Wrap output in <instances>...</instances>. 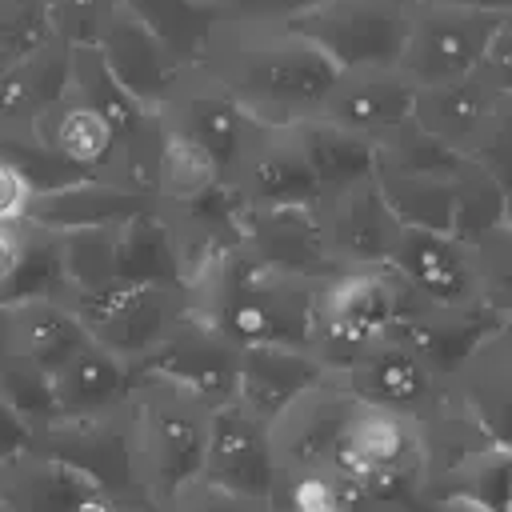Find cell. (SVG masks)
Segmentation results:
<instances>
[{
    "mask_svg": "<svg viewBox=\"0 0 512 512\" xmlns=\"http://www.w3.org/2000/svg\"><path fill=\"white\" fill-rule=\"evenodd\" d=\"M372 180L392 208V216L408 228H432L448 232L452 220V176H420V172H396V168H372Z\"/></svg>",
    "mask_w": 512,
    "mask_h": 512,
    "instance_id": "obj_36",
    "label": "cell"
},
{
    "mask_svg": "<svg viewBox=\"0 0 512 512\" xmlns=\"http://www.w3.org/2000/svg\"><path fill=\"white\" fill-rule=\"evenodd\" d=\"M288 132H292L320 196L336 192V188H344L360 176H372V168H376V144L372 140L340 128V124H332L316 112L304 116V120H292Z\"/></svg>",
    "mask_w": 512,
    "mask_h": 512,
    "instance_id": "obj_30",
    "label": "cell"
},
{
    "mask_svg": "<svg viewBox=\"0 0 512 512\" xmlns=\"http://www.w3.org/2000/svg\"><path fill=\"white\" fill-rule=\"evenodd\" d=\"M236 232H240V244L268 268H280V272L304 276V280H324L336 272V264L324 252L316 204L240 208Z\"/></svg>",
    "mask_w": 512,
    "mask_h": 512,
    "instance_id": "obj_17",
    "label": "cell"
},
{
    "mask_svg": "<svg viewBox=\"0 0 512 512\" xmlns=\"http://www.w3.org/2000/svg\"><path fill=\"white\" fill-rule=\"evenodd\" d=\"M224 188L240 208L264 204H320V188L288 132V124L248 120L232 160L224 164Z\"/></svg>",
    "mask_w": 512,
    "mask_h": 512,
    "instance_id": "obj_11",
    "label": "cell"
},
{
    "mask_svg": "<svg viewBox=\"0 0 512 512\" xmlns=\"http://www.w3.org/2000/svg\"><path fill=\"white\" fill-rule=\"evenodd\" d=\"M408 4H472V8H504V12H512V0H408Z\"/></svg>",
    "mask_w": 512,
    "mask_h": 512,
    "instance_id": "obj_49",
    "label": "cell"
},
{
    "mask_svg": "<svg viewBox=\"0 0 512 512\" xmlns=\"http://www.w3.org/2000/svg\"><path fill=\"white\" fill-rule=\"evenodd\" d=\"M24 448H28V428L0 404V460L12 452H24Z\"/></svg>",
    "mask_w": 512,
    "mask_h": 512,
    "instance_id": "obj_48",
    "label": "cell"
},
{
    "mask_svg": "<svg viewBox=\"0 0 512 512\" xmlns=\"http://www.w3.org/2000/svg\"><path fill=\"white\" fill-rule=\"evenodd\" d=\"M120 0H48L52 32L68 44H96Z\"/></svg>",
    "mask_w": 512,
    "mask_h": 512,
    "instance_id": "obj_42",
    "label": "cell"
},
{
    "mask_svg": "<svg viewBox=\"0 0 512 512\" xmlns=\"http://www.w3.org/2000/svg\"><path fill=\"white\" fill-rule=\"evenodd\" d=\"M332 468L360 480V488L372 496L376 508H404L424 488L420 424L400 412L356 400L340 448L332 456Z\"/></svg>",
    "mask_w": 512,
    "mask_h": 512,
    "instance_id": "obj_6",
    "label": "cell"
},
{
    "mask_svg": "<svg viewBox=\"0 0 512 512\" xmlns=\"http://www.w3.org/2000/svg\"><path fill=\"white\" fill-rule=\"evenodd\" d=\"M512 324V312L476 304V308H432V304H416L392 332V340L408 344L416 356L428 360L432 372L448 376L488 332Z\"/></svg>",
    "mask_w": 512,
    "mask_h": 512,
    "instance_id": "obj_23",
    "label": "cell"
},
{
    "mask_svg": "<svg viewBox=\"0 0 512 512\" xmlns=\"http://www.w3.org/2000/svg\"><path fill=\"white\" fill-rule=\"evenodd\" d=\"M28 296H56V300H64L56 232H44V228H32V224H24V252H20V264H16L12 280L4 284L0 300H28Z\"/></svg>",
    "mask_w": 512,
    "mask_h": 512,
    "instance_id": "obj_40",
    "label": "cell"
},
{
    "mask_svg": "<svg viewBox=\"0 0 512 512\" xmlns=\"http://www.w3.org/2000/svg\"><path fill=\"white\" fill-rule=\"evenodd\" d=\"M68 40L52 36L0 72V128L36 124L68 92Z\"/></svg>",
    "mask_w": 512,
    "mask_h": 512,
    "instance_id": "obj_29",
    "label": "cell"
},
{
    "mask_svg": "<svg viewBox=\"0 0 512 512\" xmlns=\"http://www.w3.org/2000/svg\"><path fill=\"white\" fill-rule=\"evenodd\" d=\"M68 88H72L84 104H92V108L116 128L120 140L136 136V132L152 120V112L112 76V68L104 64V56H100L96 44H72V48H68Z\"/></svg>",
    "mask_w": 512,
    "mask_h": 512,
    "instance_id": "obj_32",
    "label": "cell"
},
{
    "mask_svg": "<svg viewBox=\"0 0 512 512\" xmlns=\"http://www.w3.org/2000/svg\"><path fill=\"white\" fill-rule=\"evenodd\" d=\"M196 68L264 124L312 116L336 80V64L316 44L288 32L284 24L248 20H224Z\"/></svg>",
    "mask_w": 512,
    "mask_h": 512,
    "instance_id": "obj_1",
    "label": "cell"
},
{
    "mask_svg": "<svg viewBox=\"0 0 512 512\" xmlns=\"http://www.w3.org/2000/svg\"><path fill=\"white\" fill-rule=\"evenodd\" d=\"M160 116L168 124H176L180 132H188L192 140H200L220 164L232 160L244 128H248V112L200 68H184V76L176 80L172 96L160 104Z\"/></svg>",
    "mask_w": 512,
    "mask_h": 512,
    "instance_id": "obj_24",
    "label": "cell"
},
{
    "mask_svg": "<svg viewBox=\"0 0 512 512\" xmlns=\"http://www.w3.org/2000/svg\"><path fill=\"white\" fill-rule=\"evenodd\" d=\"M316 380H324V368L308 348H288V344L240 348L236 404L268 424L292 396H300Z\"/></svg>",
    "mask_w": 512,
    "mask_h": 512,
    "instance_id": "obj_25",
    "label": "cell"
},
{
    "mask_svg": "<svg viewBox=\"0 0 512 512\" xmlns=\"http://www.w3.org/2000/svg\"><path fill=\"white\" fill-rule=\"evenodd\" d=\"M412 96H416V88L408 84V76L396 64L392 68H352V72H336L316 116L380 144L392 128L412 120Z\"/></svg>",
    "mask_w": 512,
    "mask_h": 512,
    "instance_id": "obj_20",
    "label": "cell"
},
{
    "mask_svg": "<svg viewBox=\"0 0 512 512\" xmlns=\"http://www.w3.org/2000/svg\"><path fill=\"white\" fill-rule=\"evenodd\" d=\"M136 384V364L120 360L116 352L84 340L68 352L64 364L52 368V400L56 416H96L116 408Z\"/></svg>",
    "mask_w": 512,
    "mask_h": 512,
    "instance_id": "obj_27",
    "label": "cell"
},
{
    "mask_svg": "<svg viewBox=\"0 0 512 512\" xmlns=\"http://www.w3.org/2000/svg\"><path fill=\"white\" fill-rule=\"evenodd\" d=\"M420 304V296L388 268H336L316 284L308 352L320 360L324 376L344 372L376 344L392 340L396 324Z\"/></svg>",
    "mask_w": 512,
    "mask_h": 512,
    "instance_id": "obj_4",
    "label": "cell"
},
{
    "mask_svg": "<svg viewBox=\"0 0 512 512\" xmlns=\"http://www.w3.org/2000/svg\"><path fill=\"white\" fill-rule=\"evenodd\" d=\"M0 404L28 428V436L36 428H44L48 420H56V400H52V372L4 356L0 360Z\"/></svg>",
    "mask_w": 512,
    "mask_h": 512,
    "instance_id": "obj_39",
    "label": "cell"
},
{
    "mask_svg": "<svg viewBox=\"0 0 512 512\" xmlns=\"http://www.w3.org/2000/svg\"><path fill=\"white\" fill-rule=\"evenodd\" d=\"M324 0H224L228 20H248V24H280L288 16H300Z\"/></svg>",
    "mask_w": 512,
    "mask_h": 512,
    "instance_id": "obj_45",
    "label": "cell"
},
{
    "mask_svg": "<svg viewBox=\"0 0 512 512\" xmlns=\"http://www.w3.org/2000/svg\"><path fill=\"white\" fill-rule=\"evenodd\" d=\"M196 480H208L216 488L268 500L276 468H272V456H268L264 420H256L236 400L212 408L208 412V436H204V456H200Z\"/></svg>",
    "mask_w": 512,
    "mask_h": 512,
    "instance_id": "obj_18",
    "label": "cell"
},
{
    "mask_svg": "<svg viewBox=\"0 0 512 512\" xmlns=\"http://www.w3.org/2000/svg\"><path fill=\"white\" fill-rule=\"evenodd\" d=\"M236 368H240V348L228 336H220L212 324L196 320L192 312H184L136 364V372L168 380L208 408L236 400Z\"/></svg>",
    "mask_w": 512,
    "mask_h": 512,
    "instance_id": "obj_12",
    "label": "cell"
},
{
    "mask_svg": "<svg viewBox=\"0 0 512 512\" xmlns=\"http://www.w3.org/2000/svg\"><path fill=\"white\" fill-rule=\"evenodd\" d=\"M56 248H60V276H64V300L68 304L120 284V272H116V228L56 232Z\"/></svg>",
    "mask_w": 512,
    "mask_h": 512,
    "instance_id": "obj_35",
    "label": "cell"
},
{
    "mask_svg": "<svg viewBox=\"0 0 512 512\" xmlns=\"http://www.w3.org/2000/svg\"><path fill=\"white\" fill-rule=\"evenodd\" d=\"M116 272L124 284H180L168 224L156 204L116 224Z\"/></svg>",
    "mask_w": 512,
    "mask_h": 512,
    "instance_id": "obj_34",
    "label": "cell"
},
{
    "mask_svg": "<svg viewBox=\"0 0 512 512\" xmlns=\"http://www.w3.org/2000/svg\"><path fill=\"white\" fill-rule=\"evenodd\" d=\"M408 12V0H324L280 24L316 44L336 72H352L396 64L408 36Z\"/></svg>",
    "mask_w": 512,
    "mask_h": 512,
    "instance_id": "obj_8",
    "label": "cell"
},
{
    "mask_svg": "<svg viewBox=\"0 0 512 512\" xmlns=\"http://www.w3.org/2000/svg\"><path fill=\"white\" fill-rule=\"evenodd\" d=\"M412 120L448 144L456 156L484 164L508 180L512 160V88L488 80L480 68L456 80L424 84L412 96Z\"/></svg>",
    "mask_w": 512,
    "mask_h": 512,
    "instance_id": "obj_5",
    "label": "cell"
},
{
    "mask_svg": "<svg viewBox=\"0 0 512 512\" xmlns=\"http://www.w3.org/2000/svg\"><path fill=\"white\" fill-rule=\"evenodd\" d=\"M32 196L36 184L28 180V172L0 152V224H24Z\"/></svg>",
    "mask_w": 512,
    "mask_h": 512,
    "instance_id": "obj_44",
    "label": "cell"
},
{
    "mask_svg": "<svg viewBox=\"0 0 512 512\" xmlns=\"http://www.w3.org/2000/svg\"><path fill=\"white\" fill-rule=\"evenodd\" d=\"M512 24L504 8H472V4H412L408 36L396 56V68L412 88L456 80L480 68L488 44Z\"/></svg>",
    "mask_w": 512,
    "mask_h": 512,
    "instance_id": "obj_7",
    "label": "cell"
},
{
    "mask_svg": "<svg viewBox=\"0 0 512 512\" xmlns=\"http://www.w3.org/2000/svg\"><path fill=\"white\" fill-rule=\"evenodd\" d=\"M164 512H272V508L264 496H244V492L216 488L208 480H188L184 488L172 492Z\"/></svg>",
    "mask_w": 512,
    "mask_h": 512,
    "instance_id": "obj_43",
    "label": "cell"
},
{
    "mask_svg": "<svg viewBox=\"0 0 512 512\" xmlns=\"http://www.w3.org/2000/svg\"><path fill=\"white\" fill-rule=\"evenodd\" d=\"M20 252H24V224H0V292L12 280Z\"/></svg>",
    "mask_w": 512,
    "mask_h": 512,
    "instance_id": "obj_46",
    "label": "cell"
},
{
    "mask_svg": "<svg viewBox=\"0 0 512 512\" xmlns=\"http://www.w3.org/2000/svg\"><path fill=\"white\" fill-rule=\"evenodd\" d=\"M508 400H512V324L488 332L444 376V404L468 416L476 428H484L500 444H512Z\"/></svg>",
    "mask_w": 512,
    "mask_h": 512,
    "instance_id": "obj_19",
    "label": "cell"
},
{
    "mask_svg": "<svg viewBox=\"0 0 512 512\" xmlns=\"http://www.w3.org/2000/svg\"><path fill=\"white\" fill-rule=\"evenodd\" d=\"M412 512H492L488 504L472 500V496H456V492H444V496H416Z\"/></svg>",
    "mask_w": 512,
    "mask_h": 512,
    "instance_id": "obj_47",
    "label": "cell"
},
{
    "mask_svg": "<svg viewBox=\"0 0 512 512\" xmlns=\"http://www.w3.org/2000/svg\"><path fill=\"white\" fill-rule=\"evenodd\" d=\"M88 340L116 352L128 364H140L152 344L188 312L184 284H112L96 296L72 304Z\"/></svg>",
    "mask_w": 512,
    "mask_h": 512,
    "instance_id": "obj_9",
    "label": "cell"
},
{
    "mask_svg": "<svg viewBox=\"0 0 512 512\" xmlns=\"http://www.w3.org/2000/svg\"><path fill=\"white\" fill-rule=\"evenodd\" d=\"M388 268L432 308H476L488 304L476 248L432 228L400 224ZM492 308V304H488Z\"/></svg>",
    "mask_w": 512,
    "mask_h": 512,
    "instance_id": "obj_13",
    "label": "cell"
},
{
    "mask_svg": "<svg viewBox=\"0 0 512 512\" xmlns=\"http://www.w3.org/2000/svg\"><path fill=\"white\" fill-rule=\"evenodd\" d=\"M332 380H340L360 404H376L408 420H428L444 404V376L432 372L428 360L400 340L376 344Z\"/></svg>",
    "mask_w": 512,
    "mask_h": 512,
    "instance_id": "obj_16",
    "label": "cell"
},
{
    "mask_svg": "<svg viewBox=\"0 0 512 512\" xmlns=\"http://www.w3.org/2000/svg\"><path fill=\"white\" fill-rule=\"evenodd\" d=\"M324 252L336 268H368L388 264L392 244L400 236V220L384 204L372 176H360L336 192H324L316 204Z\"/></svg>",
    "mask_w": 512,
    "mask_h": 512,
    "instance_id": "obj_15",
    "label": "cell"
},
{
    "mask_svg": "<svg viewBox=\"0 0 512 512\" xmlns=\"http://www.w3.org/2000/svg\"><path fill=\"white\" fill-rule=\"evenodd\" d=\"M180 68H196L212 32L228 20L224 0H124Z\"/></svg>",
    "mask_w": 512,
    "mask_h": 512,
    "instance_id": "obj_31",
    "label": "cell"
},
{
    "mask_svg": "<svg viewBox=\"0 0 512 512\" xmlns=\"http://www.w3.org/2000/svg\"><path fill=\"white\" fill-rule=\"evenodd\" d=\"M28 448L68 464L72 472H80L84 480H92L96 488H104L128 504H152L132 472L120 404L108 412H96V416H56L28 436Z\"/></svg>",
    "mask_w": 512,
    "mask_h": 512,
    "instance_id": "obj_10",
    "label": "cell"
},
{
    "mask_svg": "<svg viewBox=\"0 0 512 512\" xmlns=\"http://www.w3.org/2000/svg\"><path fill=\"white\" fill-rule=\"evenodd\" d=\"M208 404L188 396L184 388L136 372L132 392L120 400L124 436L136 484L164 512L176 488L196 480L204 436H208Z\"/></svg>",
    "mask_w": 512,
    "mask_h": 512,
    "instance_id": "obj_3",
    "label": "cell"
},
{
    "mask_svg": "<svg viewBox=\"0 0 512 512\" xmlns=\"http://www.w3.org/2000/svg\"><path fill=\"white\" fill-rule=\"evenodd\" d=\"M152 208V200L136 188H124L104 176H76L52 188H40L28 204L24 224L44 232H76V228H116L136 212Z\"/></svg>",
    "mask_w": 512,
    "mask_h": 512,
    "instance_id": "obj_21",
    "label": "cell"
},
{
    "mask_svg": "<svg viewBox=\"0 0 512 512\" xmlns=\"http://www.w3.org/2000/svg\"><path fill=\"white\" fill-rule=\"evenodd\" d=\"M464 156H456L448 144H440L432 132H424L416 120H404L376 144V164L396 172H420V176H452Z\"/></svg>",
    "mask_w": 512,
    "mask_h": 512,
    "instance_id": "obj_38",
    "label": "cell"
},
{
    "mask_svg": "<svg viewBox=\"0 0 512 512\" xmlns=\"http://www.w3.org/2000/svg\"><path fill=\"white\" fill-rule=\"evenodd\" d=\"M4 304V340L8 356L28 360L44 372L68 360L72 348L88 340L80 316L68 300L56 296H28V300H0Z\"/></svg>",
    "mask_w": 512,
    "mask_h": 512,
    "instance_id": "obj_26",
    "label": "cell"
},
{
    "mask_svg": "<svg viewBox=\"0 0 512 512\" xmlns=\"http://www.w3.org/2000/svg\"><path fill=\"white\" fill-rule=\"evenodd\" d=\"M48 0H0V72L52 40Z\"/></svg>",
    "mask_w": 512,
    "mask_h": 512,
    "instance_id": "obj_41",
    "label": "cell"
},
{
    "mask_svg": "<svg viewBox=\"0 0 512 512\" xmlns=\"http://www.w3.org/2000/svg\"><path fill=\"white\" fill-rule=\"evenodd\" d=\"M508 468H512V444H492L472 452L468 460L452 464L448 472L424 480V496H472L480 504H488L492 512H508Z\"/></svg>",
    "mask_w": 512,
    "mask_h": 512,
    "instance_id": "obj_37",
    "label": "cell"
},
{
    "mask_svg": "<svg viewBox=\"0 0 512 512\" xmlns=\"http://www.w3.org/2000/svg\"><path fill=\"white\" fill-rule=\"evenodd\" d=\"M32 128L44 140V148L60 164H68L76 176H104L112 156H116V148H120L116 128L92 104H84L72 88Z\"/></svg>",
    "mask_w": 512,
    "mask_h": 512,
    "instance_id": "obj_28",
    "label": "cell"
},
{
    "mask_svg": "<svg viewBox=\"0 0 512 512\" xmlns=\"http://www.w3.org/2000/svg\"><path fill=\"white\" fill-rule=\"evenodd\" d=\"M8 356V340H4V304H0V360Z\"/></svg>",
    "mask_w": 512,
    "mask_h": 512,
    "instance_id": "obj_50",
    "label": "cell"
},
{
    "mask_svg": "<svg viewBox=\"0 0 512 512\" xmlns=\"http://www.w3.org/2000/svg\"><path fill=\"white\" fill-rule=\"evenodd\" d=\"M356 408V396L324 376L300 396H292L268 424V456L276 472H308V468H332V456L340 448L344 424Z\"/></svg>",
    "mask_w": 512,
    "mask_h": 512,
    "instance_id": "obj_14",
    "label": "cell"
},
{
    "mask_svg": "<svg viewBox=\"0 0 512 512\" xmlns=\"http://www.w3.org/2000/svg\"><path fill=\"white\" fill-rule=\"evenodd\" d=\"M500 228H512V212H508V180H500L496 172H488L476 160H460V168L452 172V220H448V236L476 244Z\"/></svg>",
    "mask_w": 512,
    "mask_h": 512,
    "instance_id": "obj_33",
    "label": "cell"
},
{
    "mask_svg": "<svg viewBox=\"0 0 512 512\" xmlns=\"http://www.w3.org/2000/svg\"><path fill=\"white\" fill-rule=\"evenodd\" d=\"M320 280L288 276L260 264L240 240L216 252L192 280H184L188 312L228 336L236 348L288 344L308 348L312 296Z\"/></svg>",
    "mask_w": 512,
    "mask_h": 512,
    "instance_id": "obj_2",
    "label": "cell"
},
{
    "mask_svg": "<svg viewBox=\"0 0 512 512\" xmlns=\"http://www.w3.org/2000/svg\"><path fill=\"white\" fill-rule=\"evenodd\" d=\"M104 64L112 68V76L148 108V112H160V104L172 96L176 80L184 76V68L164 52V44L128 12V4L120 0L108 28L100 32L96 40Z\"/></svg>",
    "mask_w": 512,
    "mask_h": 512,
    "instance_id": "obj_22",
    "label": "cell"
},
{
    "mask_svg": "<svg viewBox=\"0 0 512 512\" xmlns=\"http://www.w3.org/2000/svg\"><path fill=\"white\" fill-rule=\"evenodd\" d=\"M0 512H16V508H4V504H0Z\"/></svg>",
    "mask_w": 512,
    "mask_h": 512,
    "instance_id": "obj_51",
    "label": "cell"
}]
</instances>
